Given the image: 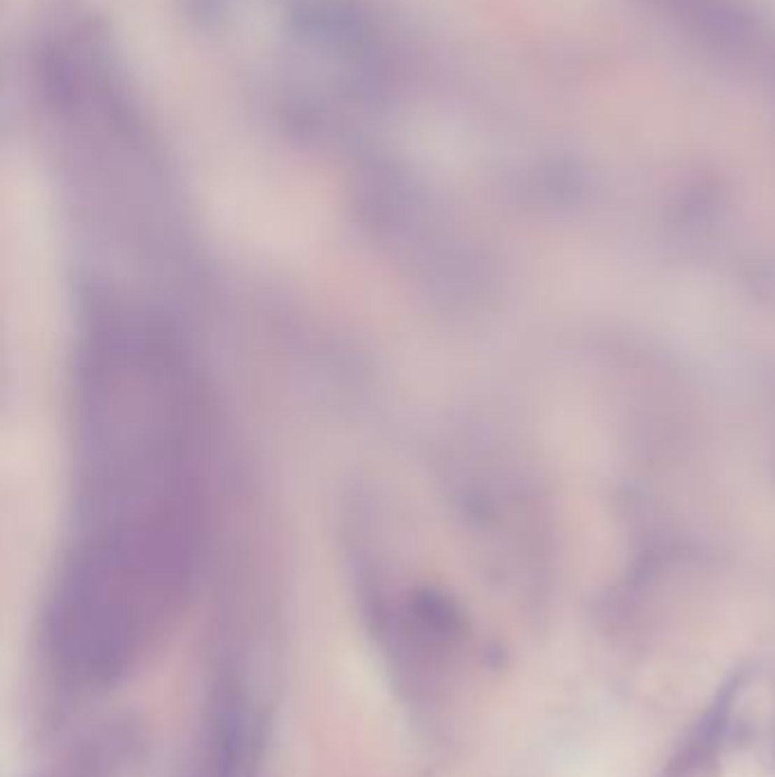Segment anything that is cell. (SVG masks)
I'll return each mask as SVG.
<instances>
[{
	"label": "cell",
	"mask_w": 775,
	"mask_h": 777,
	"mask_svg": "<svg viewBox=\"0 0 775 777\" xmlns=\"http://www.w3.org/2000/svg\"><path fill=\"white\" fill-rule=\"evenodd\" d=\"M212 407L171 327L132 309L98 318L80 364L69 527L43 625L59 680H123L189 600L214 520Z\"/></svg>",
	"instance_id": "cell-1"
},
{
	"label": "cell",
	"mask_w": 775,
	"mask_h": 777,
	"mask_svg": "<svg viewBox=\"0 0 775 777\" xmlns=\"http://www.w3.org/2000/svg\"><path fill=\"white\" fill-rule=\"evenodd\" d=\"M250 748L246 689L234 675H218L203 720V777H243Z\"/></svg>",
	"instance_id": "cell-2"
}]
</instances>
